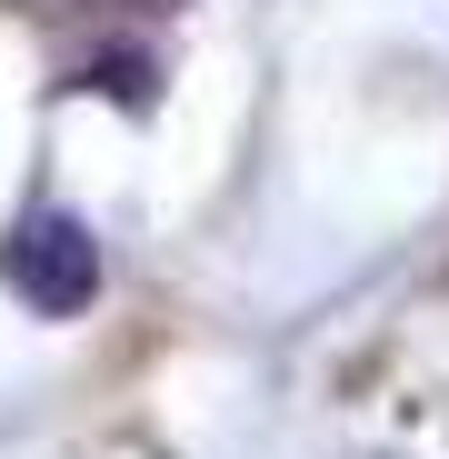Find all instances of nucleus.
Instances as JSON below:
<instances>
[{
	"label": "nucleus",
	"mask_w": 449,
	"mask_h": 459,
	"mask_svg": "<svg viewBox=\"0 0 449 459\" xmlns=\"http://www.w3.org/2000/svg\"><path fill=\"white\" fill-rule=\"evenodd\" d=\"M0 280H11L40 320H81L91 299H100V240H91V220L30 210L11 240H0Z\"/></svg>",
	"instance_id": "obj_1"
}]
</instances>
